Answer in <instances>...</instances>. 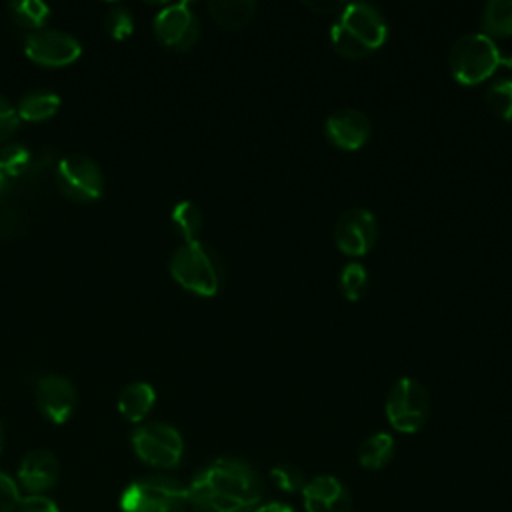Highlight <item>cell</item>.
<instances>
[{
    "label": "cell",
    "mask_w": 512,
    "mask_h": 512,
    "mask_svg": "<svg viewBox=\"0 0 512 512\" xmlns=\"http://www.w3.org/2000/svg\"><path fill=\"white\" fill-rule=\"evenodd\" d=\"M60 106V98L54 92L48 90H34L26 94L18 102V118L30 120V122H40L50 118Z\"/></svg>",
    "instance_id": "cell-19"
},
{
    "label": "cell",
    "mask_w": 512,
    "mask_h": 512,
    "mask_svg": "<svg viewBox=\"0 0 512 512\" xmlns=\"http://www.w3.org/2000/svg\"><path fill=\"white\" fill-rule=\"evenodd\" d=\"M8 10L12 20L22 28H40L50 14V8L40 0H18L12 2Z\"/></svg>",
    "instance_id": "cell-22"
},
{
    "label": "cell",
    "mask_w": 512,
    "mask_h": 512,
    "mask_svg": "<svg viewBox=\"0 0 512 512\" xmlns=\"http://www.w3.org/2000/svg\"><path fill=\"white\" fill-rule=\"evenodd\" d=\"M156 394L152 390L150 384L146 382H134L130 386H126L120 392L118 398V410L120 414L130 420V422H140L154 406Z\"/></svg>",
    "instance_id": "cell-17"
},
{
    "label": "cell",
    "mask_w": 512,
    "mask_h": 512,
    "mask_svg": "<svg viewBox=\"0 0 512 512\" xmlns=\"http://www.w3.org/2000/svg\"><path fill=\"white\" fill-rule=\"evenodd\" d=\"M172 224L186 242H194L202 230V212L194 202H178L172 210Z\"/></svg>",
    "instance_id": "cell-21"
},
{
    "label": "cell",
    "mask_w": 512,
    "mask_h": 512,
    "mask_svg": "<svg viewBox=\"0 0 512 512\" xmlns=\"http://www.w3.org/2000/svg\"><path fill=\"white\" fill-rule=\"evenodd\" d=\"M482 26L496 36L512 34V0H492L482 10Z\"/></svg>",
    "instance_id": "cell-20"
},
{
    "label": "cell",
    "mask_w": 512,
    "mask_h": 512,
    "mask_svg": "<svg viewBox=\"0 0 512 512\" xmlns=\"http://www.w3.org/2000/svg\"><path fill=\"white\" fill-rule=\"evenodd\" d=\"M18 126V112L16 108L0 96V142L6 140Z\"/></svg>",
    "instance_id": "cell-31"
},
{
    "label": "cell",
    "mask_w": 512,
    "mask_h": 512,
    "mask_svg": "<svg viewBox=\"0 0 512 512\" xmlns=\"http://www.w3.org/2000/svg\"><path fill=\"white\" fill-rule=\"evenodd\" d=\"M20 504V492L16 482L0 470V512H14Z\"/></svg>",
    "instance_id": "cell-29"
},
{
    "label": "cell",
    "mask_w": 512,
    "mask_h": 512,
    "mask_svg": "<svg viewBox=\"0 0 512 512\" xmlns=\"http://www.w3.org/2000/svg\"><path fill=\"white\" fill-rule=\"evenodd\" d=\"M18 510L20 512H60L56 502L42 494H30L26 498H20Z\"/></svg>",
    "instance_id": "cell-30"
},
{
    "label": "cell",
    "mask_w": 512,
    "mask_h": 512,
    "mask_svg": "<svg viewBox=\"0 0 512 512\" xmlns=\"http://www.w3.org/2000/svg\"><path fill=\"white\" fill-rule=\"evenodd\" d=\"M58 472H60V466L52 452L32 450L20 462L18 480L32 494H42L44 490L56 484Z\"/></svg>",
    "instance_id": "cell-15"
},
{
    "label": "cell",
    "mask_w": 512,
    "mask_h": 512,
    "mask_svg": "<svg viewBox=\"0 0 512 512\" xmlns=\"http://www.w3.org/2000/svg\"><path fill=\"white\" fill-rule=\"evenodd\" d=\"M172 278L186 290L212 296L222 282V264L216 252L200 240L184 242L170 260Z\"/></svg>",
    "instance_id": "cell-3"
},
{
    "label": "cell",
    "mask_w": 512,
    "mask_h": 512,
    "mask_svg": "<svg viewBox=\"0 0 512 512\" xmlns=\"http://www.w3.org/2000/svg\"><path fill=\"white\" fill-rule=\"evenodd\" d=\"M106 30L116 40L128 38L134 30V20L130 10L124 6H112L106 14Z\"/></svg>",
    "instance_id": "cell-28"
},
{
    "label": "cell",
    "mask_w": 512,
    "mask_h": 512,
    "mask_svg": "<svg viewBox=\"0 0 512 512\" xmlns=\"http://www.w3.org/2000/svg\"><path fill=\"white\" fill-rule=\"evenodd\" d=\"M306 6L318 14H330V12L344 8V4H340V2H326V0L324 2H306Z\"/></svg>",
    "instance_id": "cell-32"
},
{
    "label": "cell",
    "mask_w": 512,
    "mask_h": 512,
    "mask_svg": "<svg viewBox=\"0 0 512 512\" xmlns=\"http://www.w3.org/2000/svg\"><path fill=\"white\" fill-rule=\"evenodd\" d=\"M430 408L428 390L414 378H400L386 400V416L392 428L412 434L422 428Z\"/></svg>",
    "instance_id": "cell-5"
},
{
    "label": "cell",
    "mask_w": 512,
    "mask_h": 512,
    "mask_svg": "<svg viewBox=\"0 0 512 512\" xmlns=\"http://www.w3.org/2000/svg\"><path fill=\"white\" fill-rule=\"evenodd\" d=\"M378 236L374 216L364 208L346 210L334 226V242L348 256L366 254Z\"/></svg>",
    "instance_id": "cell-10"
},
{
    "label": "cell",
    "mask_w": 512,
    "mask_h": 512,
    "mask_svg": "<svg viewBox=\"0 0 512 512\" xmlns=\"http://www.w3.org/2000/svg\"><path fill=\"white\" fill-rule=\"evenodd\" d=\"M326 136L342 150H358L370 136V120L356 108H340L328 116Z\"/></svg>",
    "instance_id": "cell-14"
},
{
    "label": "cell",
    "mask_w": 512,
    "mask_h": 512,
    "mask_svg": "<svg viewBox=\"0 0 512 512\" xmlns=\"http://www.w3.org/2000/svg\"><path fill=\"white\" fill-rule=\"evenodd\" d=\"M30 166V150L24 144H6L0 150V172L4 178H16Z\"/></svg>",
    "instance_id": "cell-23"
},
{
    "label": "cell",
    "mask_w": 512,
    "mask_h": 512,
    "mask_svg": "<svg viewBox=\"0 0 512 512\" xmlns=\"http://www.w3.org/2000/svg\"><path fill=\"white\" fill-rule=\"evenodd\" d=\"M188 496L200 512H254L262 500V484L250 464L218 458L192 478Z\"/></svg>",
    "instance_id": "cell-1"
},
{
    "label": "cell",
    "mask_w": 512,
    "mask_h": 512,
    "mask_svg": "<svg viewBox=\"0 0 512 512\" xmlns=\"http://www.w3.org/2000/svg\"><path fill=\"white\" fill-rule=\"evenodd\" d=\"M208 10L222 28L240 30L254 18L256 4L252 0H212Z\"/></svg>",
    "instance_id": "cell-16"
},
{
    "label": "cell",
    "mask_w": 512,
    "mask_h": 512,
    "mask_svg": "<svg viewBox=\"0 0 512 512\" xmlns=\"http://www.w3.org/2000/svg\"><path fill=\"white\" fill-rule=\"evenodd\" d=\"M188 486L168 476H146L126 486L120 498L124 512H184Z\"/></svg>",
    "instance_id": "cell-4"
},
{
    "label": "cell",
    "mask_w": 512,
    "mask_h": 512,
    "mask_svg": "<svg viewBox=\"0 0 512 512\" xmlns=\"http://www.w3.org/2000/svg\"><path fill=\"white\" fill-rule=\"evenodd\" d=\"M306 512H352V496L334 476H314L302 488Z\"/></svg>",
    "instance_id": "cell-13"
},
{
    "label": "cell",
    "mask_w": 512,
    "mask_h": 512,
    "mask_svg": "<svg viewBox=\"0 0 512 512\" xmlns=\"http://www.w3.org/2000/svg\"><path fill=\"white\" fill-rule=\"evenodd\" d=\"M330 42L336 48V52L346 58H364L366 54H370L368 48L360 40H356L348 30H344L338 22L330 30Z\"/></svg>",
    "instance_id": "cell-26"
},
{
    "label": "cell",
    "mask_w": 512,
    "mask_h": 512,
    "mask_svg": "<svg viewBox=\"0 0 512 512\" xmlns=\"http://www.w3.org/2000/svg\"><path fill=\"white\" fill-rule=\"evenodd\" d=\"M366 286H368V276H366V270L362 264L358 262H350L342 268V274H340V288H342V294L348 298V300H358L362 298V294L366 292Z\"/></svg>",
    "instance_id": "cell-25"
},
{
    "label": "cell",
    "mask_w": 512,
    "mask_h": 512,
    "mask_svg": "<svg viewBox=\"0 0 512 512\" xmlns=\"http://www.w3.org/2000/svg\"><path fill=\"white\" fill-rule=\"evenodd\" d=\"M2 190H4V176H2V172H0V194H2Z\"/></svg>",
    "instance_id": "cell-34"
},
{
    "label": "cell",
    "mask_w": 512,
    "mask_h": 512,
    "mask_svg": "<svg viewBox=\"0 0 512 512\" xmlns=\"http://www.w3.org/2000/svg\"><path fill=\"white\" fill-rule=\"evenodd\" d=\"M154 32L162 44L174 50L190 48L200 32L198 20L188 2L168 4L154 20Z\"/></svg>",
    "instance_id": "cell-8"
},
{
    "label": "cell",
    "mask_w": 512,
    "mask_h": 512,
    "mask_svg": "<svg viewBox=\"0 0 512 512\" xmlns=\"http://www.w3.org/2000/svg\"><path fill=\"white\" fill-rule=\"evenodd\" d=\"M270 478L274 482L276 488H280L282 492H302L306 478L302 474V470H298L296 466L290 464H278L270 470Z\"/></svg>",
    "instance_id": "cell-27"
},
{
    "label": "cell",
    "mask_w": 512,
    "mask_h": 512,
    "mask_svg": "<svg viewBox=\"0 0 512 512\" xmlns=\"http://www.w3.org/2000/svg\"><path fill=\"white\" fill-rule=\"evenodd\" d=\"M56 182L60 192L74 202H92L100 198L104 188L102 170L82 154H70L58 162Z\"/></svg>",
    "instance_id": "cell-7"
},
{
    "label": "cell",
    "mask_w": 512,
    "mask_h": 512,
    "mask_svg": "<svg viewBox=\"0 0 512 512\" xmlns=\"http://www.w3.org/2000/svg\"><path fill=\"white\" fill-rule=\"evenodd\" d=\"M36 402L50 422L62 424L70 418L76 406V390L68 378L48 374L36 384Z\"/></svg>",
    "instance_id": "cell-12"
},
{
    "label": "cell",
    "mask_w": 512,
    "mask_h": 512,
    "mask_svg": "<svg viewBox=\"0 0 512 512\" xmlns=\"http://www.w3.org/2000/svg\"><path fill=\"white\" fill-rule=\"evenodd\" d=\"M338 24L348 30L356 40H360L368 52L380 48L386 40V22L378 8L366 2H352L344 4L340 10Z\"/></svg>",
    "instance_id": "cell-11"
},
{
    "label": "cell",
    "mask_w": 512,
    "mask_h": 512,
    "mask_svg": "<svg viewBox=\"0 0 512 512\" xmlns=\"http://www.w3.org/2000/svg\"><path fill=\"white\" fill-rule=\"evenodd\" d=\"M502 64L510 66L512 58H506L496 42L482 32L460 36L450 50L452 76L466 86L480 84L496 72Z\"/></svg>",
    "instance_id": "cell-2"
},
{
    "label": "cell",
    "mask_w": 512,
    "mask_h": 512,
    "mask_svg": "<svg viewBox=\"0 0 512 512\" xmlns=\"http://www.w3.org/2000/svg\"><path fill=\"white\" fill-rule=\"evenodd\" d=\"M24 50L26 56L40 66H66L80 56L82 46L70 34L58 30H38L26 38Z\"/></svg>",
    "instance_id": "cell-9"
},
{
    "label": "cell",
    "mask_w": 512,
    "mask_h": 512,
    "mask_svg": "<svg viewBox=\"0 0 512 512\" xmlns=\"http://www.w3.org/2000/svg\"><path fill=\"white\" fill-rule=\"evenodd\" d=\"M132 446L142 462L156 468H174L184 452L180 432L166 422H148L136 428Z\"/></svg>",
    "instance_id": "cell-6"
},
{
    "label": "cell",
    "mask_w": 512,
    "mask_h": 512,
    "mask_svg": "<svg viewBox=\"0 0 512 512\" xmlns=\"http://www.w3.org/2000/svg\"><path fill=\"white\" fill-rule=\"evenodd\" d=\"M254 512H294V510L282 502H268V504L258 506Z\"/></svg>",
    "instance_id": "cell-33"
},
{
    "label": "cell",
    "mask_w": 512,
    "mask_h": 512,
    "mask_svg": "<svg viewBox=\"0 0 512 512\" xmlns=\"http://www.w3.org/2000/svg\"><path fill=\"white\" fill-rule=\"evenodd\" d=\"M392 456H394V438L386 432L368 436L358 450V462L370 470L384 468Z\"/></svg>",
    "instance_id": "cell-18"
},
{
    "label": "cell",
    "mask_w": 512,
    "mask_h": 512,
    "mask_svg": "<svg viewBox=\"0 0 512 512\" xmlns=\"http://www.w3.org/2000/svg\"><path fill=\"white\" fill-rule=\"evenodd\" d=\"M486 102L498 118L512 122V80L494 82L486 92Z\"/></svg>",
    "instance_id": "cell-24"
}]
</instances>
